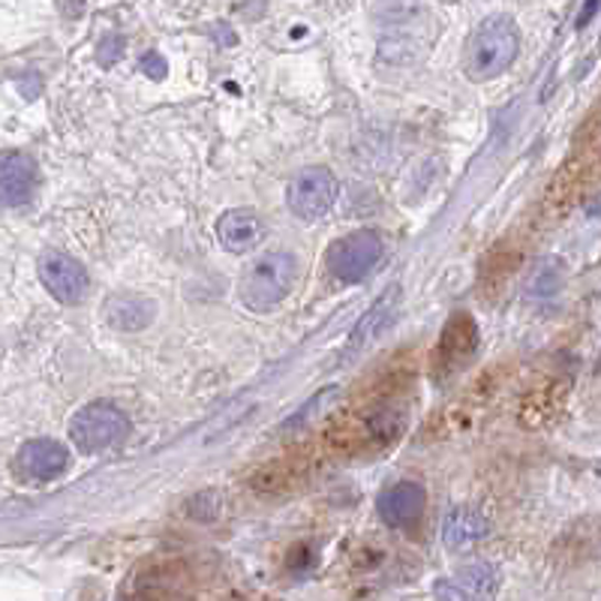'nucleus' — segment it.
<instances>
[{
  "label": "nucleus",
  "instance_id": "nucleus-1",
  "mask_svg": "<svg viewBox=\"0 0 601 601\" xmlns=\"http://www.w3.org/2000/svg\"><path fill=\"white\" fill-rule=\"evenodd\" d=\"M520 52V31L508 15L484 19L466 43L463 52V73L473 82H491L515 64Z\"/></svg>",
  "mask_w": 601,
  "mask_h": 601
},
{
  "label": "nucleus",
  "instance_id": "nucleus-2",
  "mask_svg": "<svg viewBox=\"0 0 601 601\" xmlns=\"http://www.w3.org/2000/svg\"><path fill=\"white\" fill-rule=\"evenodd\" d=\"M298 277V262L286 250H271L259 256L241 277V300L256 313L274 310L280 300L289 298Z\"/></svg>",
  "mask_w": 601,
  "mask_h": 601
},
{
  "label": "nucleus",
  "instance_id": "nucleus-3",
  "mask_svg": "<svg viewBox=\"0 0 601 601\" xmlns=\"http://www.w3.org/2000/svg\"><path fill=\"white\" fill-rule=\"evenodd\" d=\"M129 433V419L124 415V409L115 403L97 400V403H87L73 415L70 421V440L78 451L85 454H99V451L112 449L124 442Z\"/></svg>",
  "mask_w": 601,
  "mask_h": 601
},
{
  "label": "nucleus",
  "instance_id": "nucleus-4",
  "mask_svg": "<svg viewBox=\"0 0 601 601\" xmlns=\"http://www.w3.org/2000/svg\"><path fill=\"white\" fill-rule=\"evenodd\" d=\"M382 253V238L370 229H358L352 235L337 238L328 247V271L340 283H361L379 265Z\"/></svg>",
  "mask_w": 601,
  "mask_h": 601
},
{
  "label": "nucleus",
  "instance_id": "nucleus-5",
  "mask_svg": "<svg viewBox=\"0 0 601 601\" xmlns=\"http://www.w3.org/2000/svg\"><path fill=\"white\" fill-rule=\"evenodd\" d=\"M340 196V181L325 166H307L300 169L289 183V211L298 220H319L334 208Z\"/></svg>",
  "mask_w": 601,
  "mask_h": 601
},
{
  "label": "nucleus",
  "instance_id": "nucleus-6",
  "mask_svg": "<svg viewBox=\"0 0 601 601\" xmlns=\"http://www.w3.org/2000/svg\"><path fill=\"white\" fill-rule=\"evenodd\" d=\"M40 277L43 286L52 292V298L61 304H78L87 292V271L82 268V262H75L66 253H45L40 259Z\"/></svg>",
  "mask_w": 601,
  "mask_h": 601
},
{
  "label": "nucleus",
  "instance_id": "nucleus-7",
  "mask_svg": "<svg viewBox=\"0 0 601 601\" xmlns=\"http://www.w3.org/2000/svg\"><path fill=\"white\" fill-rule=\"evenodd\" d=\"M36 190V162L19 150L0 154V204L19 208L33 199Z\"/></svg>",
  "mask_w": 601,
  "mask_h": 601
},
{
  "label": "nucleus",
  "instance_id": "nucleus-8",
  "mask_svg": "<svg viewBox=\"0 0 601 601\" xmlns=\"http://www.w3.org/2000/svg\"><path fill=\"white\" fill-rule=\"evenodd\" d=\"M70 454L61 442L54 440H31L24 442L19 457H15V473L28 482H49L64 473Z\"/></svg>",
  "mask_w": 601,
  "mask_h": 601
},
{
  "label": "nucleus",
  "instance_id": "nucleus-9",
  "mask_svg": "<svg viewBox=\"0 0 601 601\" xmlns=\"http://www.w3.org/2000/svg\"><path fill=\"white\" fill-rule=\"evenodd\" d=\"M424 505H428V494L421 484L400 482L379 496V517L394 529H407V526L419 524Z\"/></svg>",
  "mask_w": 601,
  "mask_h": 601
},
{
  "label": "nucleus",
  "instance_id": "nucleus-10",
  "mask_svg": "<svg viewBox=\"0 0 601 601\" xmlns=\"http://www.w3.org/2000/svg\"><path fill=\"white\" fill-rule=\"evenodd\" d=\"M217 238L229 253H247V250L259 247V241L265 238V220L253 208L225 211L217 220Z\"/></svg>",
  "mask_w": 601,
  "mask_h": 601
},
{
  "label": "nucleus",
  "instance_id": "nucleus-11",
  "mask_svg": "<svg viewBox=\"0 0 601 601\" xmlns=\"http://www.w3.org/2000/svg\"><path fill=\"white\" fill-rule=\"evenodd\" d=\"M154 316H157V307H154V300L141 298V295H115V298L108 300V323L115 325L118 331H141V328H148L154 323Z\"/></svg>",
  "mask_w": 601,
  "mask_h": 601
},
{
  "label": "nucleus",
  "instance_id": "nucleus-12",
  "mask_svg": "<svg viewBox=\"0 0 601 601\" xmlns=\"http://www.w3.org/2000/svg\"><path fill=\"white\" fill-rule=\"evenodd\" d=\"M484 536H487V524H484V517L478 512H473V508H454L445 517V545L451 550H466Z\"/></svg>",
  "mask_w": 601,
  "mask_h": 601
},
{
  "label": "nucleus",
  "instance_id": "nucleus-13",
  "mask_svg": "<svg viewBox=\"0 0 601 601\" xmlns=\"http://www.w3.org/2000/svg\"><path fill=\"white\" fill-rule=\"evenodd\" d=\"M461 583L463 590L475 592V595H482V599H491L496 590V583H499V578H496L494 566H487V562H475V566H466V569L461 571Z\"/></svg>",
  "mask_w": 601,
  "mask_h": 601
},
{
  "label": "nucleus",
  "instance_id": "nucleus-14",
  "mask_svg": "<svg viewBox=\"0 0 601 601\" xmlns=\"http://www.w3.org/2000/svg\"><path fill=\"white\" fill-rule=\"evenodd\" d=\"M433 592H436V599L440 601H487L482 599V595H475V592L463 590L457 580H436Z\"/></svg>",
  "mask_w": 601,
  "mask_h": 601
},
{
  "label": "nucleus",
  "instance_id": "nucleus-15",
  "mask_svg": "<svg viewBox=\"0 0 601 601\" xmlns=\"http://www.w3.org/2000/svg\"><path fill=\"white\" fill-rule=\"evenodd\" d=\"M141 66H145V73L154 75V78H162L166 75V61H162L157 52H148L141 57Z\"/></svg>",
  "mask_w": 601,
  "mask_h": 601
},
{
  "label": "nucleus",
  "instance_id": "nucleus-16",
  "mask_svg": "<svg viewBox=\"0 0 601 601\" xmlns=\"http://www.w3.org/2000/svg\"><path fill=\"white\" fill-rule=\"evenodd\" d=\"M599 7H601V0H587V3H583V10H580L578 15V28H587L592 15L599 12Z\"/></svg>",
  "mask_w": 601,
  "mask_h": 601
}]
</instances>
